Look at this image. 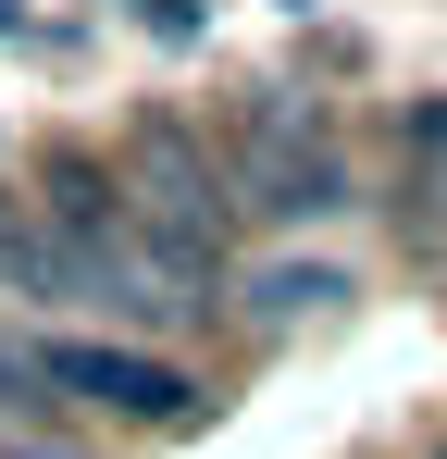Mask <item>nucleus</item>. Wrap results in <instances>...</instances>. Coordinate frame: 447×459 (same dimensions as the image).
Instances as JSON below:
<instances>
[{
	"mask_svg": "<svg viewBox=\"0 0 447 459\" xmlns=\"http://www.w3.org/2000/svg\"><path fill=\"white\" fill-rule=\"evenodd\" d=\"M125 212L162 261H187L199 286L224 273V236H236V174H224L212 125H187V112H149L137 137H125Z\"/></svg>",
	"mask_w": 447,
	"mask_h": 459,
	"instance_id": "f257e3e1",
	"label": "nucleus"
},
{
	"mask_svg": "<svg viewBox=\"0 0 447 459\" xmlns=\"http://www.w3.org/2000/svg\"><path fill=\"white\" fill-rule=\"evenodd\" d=\"M224 174H236V212H261V224H323V212L361 199V186H348V150H336V112L298 100V87L236 100V125H224Z\"/></svg>",
	"mask_w": 447,
	"mask_h": 459,
	"instance_id": "f03ea898",
	"label": "nucleus"
},
{
	"mask_svg": "<svg viewBox=\"0 0 447 459\" xmlns=\"http://www.w3.org/2000/svg\"><path fill=\"white\" fill-rule=\"evenodd\" d=\"M38 385H63L74 410H100V422H187L199 410V385L174 373L162 348H112V335H50V348H25Z\"/></svg>",
	"mask_w": 447,
	"mask_h": 459,
	"instance_id": "7ed1b4c3",
	"label": "nucleus"
},
{
	"mask_svg": "<svg viewBox=\"0 0 447 459\" xmlns=\"http://www.w3.org/2000/svg\"><path fill=\"white\" fill-rule=\"evenodd\" d=\"M398 236L447 261V100H410V125H398Z\"/></svg>",
	"mask_w": 447,
	"mask_h": 459,
	"instance_id": "20e7f679",
	"label": "nucleus"
},
{
	"mask_svg": "<svg viewBox=\"0 0 447 459\" xmlns=\"http://www.w3.org/2000/svg\"><path fill=\"white\" fill-rule=\"evenodd\" d=\"M336 299H348V273H336V261H261V273H249V310H261L274 335L311 323V310H336Z\"/></svg>",
	"mask_w": 447,
	"mask_h": 459,
	"instance_id": "39448f33",
	"label": "nucleus"
},
{
	"mask_svg": "<svg viewBox=\"0 0 447 459\" xmlns=\"http://www.w3.org/2000/svg\"><path fill=\"white\" fill-rule=\"evenodd\" d=\"M125 13H137L149 38H212V13H199V0H125Z\"/></svg>",
	"mask_w": 447,
	"mask_h": 459,
	"instance_id": "423d86ee",
	"label": "nucleus"
},
{
	"mask_svg": "<svg viewBox=\"0 0 447 459\" xmlns=\"http://www.w3.org/2000/svg\"><path fill=\"white\" fill-rule=\"evenodd\" d=\"M0 410H13V422H25V410H38V360H25V348H13V335H0Z\"/></svg>",
	"mask_w": 447,
	"mask_h": 459,
	"instance_id": "0eeeda50",
	"label": "nucleus"
},
{
	"mask_svg": "<svg viewBox=\"0 0 447 459\" xmlns=\"http://www.w3.org/2000/svg\"><path fill=\"white\" fill-rule=\"evenodd\" d=\"M0 25H13V0H0Z\"/></svg>",
	"mask_w": 447,
	"mask_h": 459,
	"instance_id": "6e6552de",
	"label": "nucleus"
},
{
	"mask_svg": "<svg viewBox=\"0 0 447 459\" xmlns=\"http://www.w3.org/2000/svg\"><path fill=\"white\" fill-rule=\"evenodd\" d=\"M435 273H447V261H435Z\"/></svg>",
	"mask_w": 447,
	"mask_h": 459,
	"instance_id": "1a4fd4ad",
	"label": "nucleus"
},
{
	"mask_svg": "<svg viewBox=\"0 0 447 459\" xmlns=\"http://www.w3.org/2000/svg\"><path fill=\"white\" fill-rule=\"evenodd\" d=\"M435 459H447V447H435Z\"/></svg>",
	"mask_w": 447,
	"mask_h": 459,
	"instance_id": "9d476101",
	"label": "nucleus"
}]
</instances>
